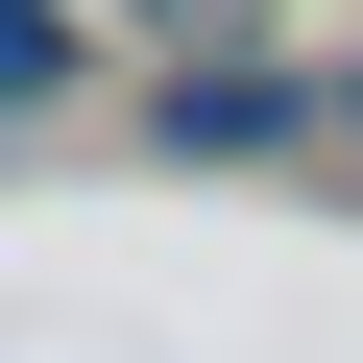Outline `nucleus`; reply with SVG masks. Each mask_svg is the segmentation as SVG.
<instances>
[{"label":"nucleus","mask_w":363,"mask_h":363,"mask_svg":"<svg viewBox=\"0 0 363 363\" xmlns=\"http://www.w3.org/2000/svg\"><path fill=\"white\" fill-rule=\"evenodd\" d=\"M145 145H169V169H339V73H291V49H169V73H145Z\"/></svg>","instance_id":"f257e3e1"},{"label":"nucleus","mask_w":363,"mask_h":363,"mask_svg":"<svg viewBox=\"0 0 363 363\" xmlns=\"http://www.w3.org/2000/svg\"><path fill=\"white\" fill-rule=\"evenodd\" d=\"M73 73H97V0H0V121L73 97Z\"/></svg>","instance_id":"f03ea898"},{"label":"nucleus","mask_w":363,"mask_h":363,"mask_svg":"<svg viewBox=\"0 0 363 363\" xmlns=\"http://www.w3.org/2000/svg\"><path fill=\"white\" fill-rule=\"evenodd\" d=\"M97 25H145V49H267V0H97Z\"/></svg>","instance_id":"7ed1b4c3"},{"label":"nucleus","mask_w":363,"mask_h":363,"mask_svg":"<svg viewBox=\"0 0 363 363\" xmlns=\"http://www.w3.org/2000/svg\"><path fill=\"white\" fill-rule=\"evenodd\" d=\"M339 169H363V49H339Z\"/></svg>","instance_id":"20e7f679"}]
</instances>
